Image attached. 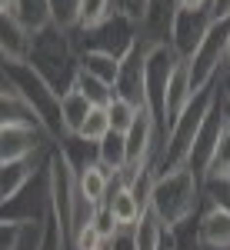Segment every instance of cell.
<instances>
[{
  "mask_svg": "<svg viewBox=\"0 0 230 250\" xmlns=\"http://www.w3.org/2000/svg\"><path fill=\"white\" fill-rule=\"evenodd\" d=\"M204 207V180L190 170V167H180L170 173H157L150 187V210L157 213V220L173 230L180 227L184 220L197 217Z\"/></svg>",
  "mask_w": 230,
  "mask_h": 250,
  "instance_id": "obj_1",
  "label": "cell"
},
{
  "mask_svg": "<svg viewBox=\"0 0 230 250\" xmlns=\"http://www.w3.org/2000/svg\"><path fill=\"white\" fill-rule=\"evenodd\" d=\"M40 77L47 80L60 97L77 87L80 77V54L74 47V34L60 30V27H47L43 34H34V50L27 60Z\"/></svg>",
  "mask_w": 230,
  "mask_h": 250,
  "instance_id": "obj_2",
  "label": "cell"
},
{
  "mask_svg": "<svg viewBox=\"0 0 230 250\" xmlns=\"http://www.w3.org/2000/svg\"><path fill=\"white\" fill-rule=\"evenodd\" d=\"M217 100H220V87L217 83L193 97V104L180 114V120L170 127V134H167L164 147H160L157 173H170V170H180V167L190 164V150L197 144V134H200V127H204V120H207V114L213 110Z\"/></svg>",
  "mask_w": 230,
  "mask_h": 250,
  "instance_id": "obj_3",
  "label": "cell"
},
{
  "mask_svg": "<svg viewBox=\"0 0 230 250\" xmlns=\"http://www.w3.org/2000/svg\"><path fill=\"white\" fill-rule=\"evenodd\" d=\"M3 77L14 80V87L37 107V114L43 117V124H47V130H50V137H54V144L60 147V144L67 140L63 114H60V94L40 77L30 63H3Z\"/></svg>",
  "mask_w": 230,
  "mask_h": 250,
  "instance_id": "obj_4",
  "label": "cell"
},
{
  "mask_svg": "<svg viewBox=\"0 0 230 250\" xmlns=\"http://www.w3.org/2000/svg\"><path fill=\"white\" fill-rule=\"evenodd\" d=\"M70 34H74L77 54L94 50V54H107V57L124 60L140 43V23L124 17V14H114L107 23H100L97 30H87V34L84 30H70Z\"/></svg>",
  "mask_w": 230,
  "mask_h": 250,
  "instance_id": "obj_5",
  "label": "cell"
},
{
  "mask_svg": "<svg viewBox=\"0 0 230 250\" xmlns=\"http://www.w3.org/2000/svg\"><path fill=\"white\" fill-rule=\"evenodd\" d=\"M227 40H230V17H213V27L207 30L204 43L193 50L190 63V80H193V94L207 90L217 83V77L224 74L227 63Z\"/></svg>",
  "mask_w": 230,
  "mask_h": 250,
  "instance_id": "obj_6",
  "label": "cell"
},
{
  "mask_svg": "<svg viewBox=\"0 0 230 250\" xmlns=\"http://www.w3.org/2000/svg\"><path fill=\"white\" fill-rule=\"evenodd\" d=\"M0 127H34V130L50 134L47 124H43V117L37 114V107L14 87V80L3 77V74H0Z\"/></svg>",
  "mask_w": 230,
  "mask_h": 250,
  "instance_id": "obj_7",
  "label": "cell"
},
{
  "mask_svg": "<svg viewBox=\"0 0 230 250\" xmlns=\"http://www.w3.org/2000/svg\"><path fill=\"white\" fill-rule=\"evenodd\" d=\"M57 144L50 140V134H43V130H34V127H0V164L47 154Z\"/></svg>",
  "mask_w": 230,
  "mask_h": 250,
  "instance_id": "obj_8",
  "label": "cell"
},
{
  "mask_svg": "<svg viewBox=\"0 0 230 250\" xmlns=\"http://www.w3.org/2000/svg\"><path fill=\"white\" fill-rule=\"evenodd\" d=\"M180 14L177 0H147L144 17H140V40L150 47H164L173 43V23Z\"/></svg>",
  "mask_w": 230,
  "mask_h": 250,
  "instance_id": "obj_9",
  "label": "cell"
},
{
  "mask_svg": "<svg viewBox=\"0 0 230 250\" xmlns=\"http://www.w3.org/2000/svg\"><path fill=\"white\" fill-rule=\"evenodd\" d=\"M147 50H150V43L140 40L120 60V77H117V94L127 97L137 107H147Z\"/></svg>",
  "mask_w": 230,
  "mask_h": 250,
  "instance_id": "obj_10",
  "label": "cell"
},
{
  "mask_svg": "<svg viewBox=\"0 0 230 250\" xmlns=\"http://www.w3.org/2000/svg\"><path fill=\"white\" fill-rule=\"evenodd\" d=\"M47 160H50V150L37 157H23V160H10V164H0V200L10 204L17 200L23 187H30L40 173L47 170Z\"/></svg>",
  "mask_w": 230,
  "mask_h": 250,
  "instance_id": "obj_11",
  "label": "cell"
},
{
  "mask_svg": "<svg viewBox=\"0 0 230 250\" xmlns=\"http://www.w3.org/2000/svg\"><path fill=\"white\" fill-rule=\"evenodd\" d=\"M147 207H150V204H147V200H144V197H140L124 177H114V190H110V197H107L104 210L114 217V224L120 227V230H124V233L134 230Z\"/></svg>",
  "mask_w": 230,
  "mask_h": 250,
  "instance_id": "obj_12",
  "label": "cell"
},
{
  "mask_svg": "<svg viewBox=\"0 0 230 250\" xmlns=\"http://www.w3.org/2000/svg\"><path fill=\"white\" fill-rule=\"evenodd\" d=\"M224 124H227V117H224V107H220V100L213 104V110L207 114L204 120V127H200V134H197V144H193L190 150V167L200 180L207 177L210 170V160H213V150H217V144H220V134H224Z\"/></svg>",
  "mask_w": 230,
  "mask_h": 250,
  "instance_id": "obj_13",
  "label": "cell"
},
{
  "mask_svg": "<svg viewBox=\"0 0 230 250\" xmlns=\"http://www.w3.org/2000/svg\"><path fill=\"white\" fill-rule=\"evenodd\" d=\"M210 27H213L210 10H180L177 14V23H173V50L184 60H190L193 50L204 43Z\"/></svg>",
  "mask_w": 230,
  "mask_h": 250,
  "instance_id": "obj_14",
  "label": "cell"
},
{
  "mask_svg": "<svg viewBox=\"0 0 230 250\" xmlns=\"http://www.w3.org/2000/svg\"><path fill=\"white\" fill-rule=\"evenodd\" d=\"M77 190L80 197L87 200V204H94V207H104L107 204V197L114 190V173L104 170L100 164L94 160H87L84 167H77Z\"/></svg>",
  "mask_w": 230,
  "mask_h": 250,
  "instance_id": "obj_15",
  "label": "cell"
},
{
  "mask_svg": "<svg viewBox=\"0 0 230 250\" xmlns=\"http://www.w3.org/2000/svg\"><path fill=\"white\" fill-rule=\"evenodd\" d=\"M0 50L3 63H27L34 50V34L17 17H0Z\"/></svg>",
  "mask_w": 230,
  "mask_h": 250,
  "instance_id": "obj_16",
  "label": "cell"
},
{
  "mask_svg": "<svg viewBox=\"0 0 230 250\" xmlns=\"http://www.w3.org/2000/svg\"><path fill=\"white\" fill-rule=\"evenodd\" d=\"M193 80H190V63L187 60H180L177 63V70H173L170 77V87H167V134H170V127L180 120V114L187 110L193 104Z\"/></svg>",
  "mask_w": 230,
  "mask_h": 250,
  "instance_id": "obj_17",
  "label": "cell"
},
{
  "mask_svg": "<svg viewBox=\"0 0 230 250\" xmlns=\"http://www.w3.org/2000/svg\"><path fill=\"white\" fill-rule=\"evenodd\" d=\"M200 240L207 250H230V213L220 210V207H210L204 204L200 210Z\"/></svg>",
  "mask_w": 230,
  "mask_h": 250,
  "instance_id": "obj_18",
  "label": "cell"
},
{
  "mask_svg": "<svg viewBox=\"0 0 230 250\" xmlns=\"http://www.w3.org/2000/svg\"><path fill=\"white\" fill-rule=\"evenodd\" d=\"M94 150H97V164H100L104 170H110L114 177H124V173L130 170V157H127V134L110 130V134L104 137Z\"/></svg>",
  "mask_w": 230,
  "mask_h": 250,
  "instance_id": "obj_19",
  "label": "cell"
},
{
  "mask_svg": "<svg viewBox=\"0 0 230 250\" xmlns=\"http://www.w3.org/2000/svg\"><path fill=\"white\" fill-rule=\"evenodd\" d=\"M94 107H97V104L84 94L80 87H74V90H67V94L60 97V114H63V130H67V137H77V134H80L84 120L90 117V110H94Z\"/></svg>",
  "mask_w": 230,
  "mask_h": 250,
  "instance_id": "obj_20",
  "label": "cell"
},
{
  "mask_svg": "<svg viewBox=\"0 0 230 250\" xmlns=\"http://www.w3.org/2000/svg\"><path fill=\"white\" fill-rule=\"evenodd\" d=\"M164 237H167V227L157 220V213L147 207L140 224L130 230V240H134V250H160L164 247Z\"/></svg>",
  "mask_w": 230,
  "mask_h": 250,
  "instance_id": "obj_21",
  "label": "cell"
},
{
  "mask_svg": "<svg viewBox=\"0 0 230 250\" xmlns=\"http://www.w3.org/2000/svg\"><path fill=\"white\" fill-rule=\"evenodd\" d=\"M17 20L30 34H43L47 27H54V7L50 0H20Z\"/></svg>",
  "mask_w": 230,
  "mask_h": 250,
  "instance_id": "obj_22",
  "label": "cell"
},
{
  "mask_svg": "<svg viewBox=\"0 0 230 250\" xmlns=\"http://www.w3.org/2000/svg\"><path fill=\"white\" fill-rule=\"evenodd\" d=\"M80 70H87L90 77L104 80V83H110V87L117 90V77H120V60H117V57L87 50V54H80Z\"/></svg>",
  "mask_w": 230,
  "mask_h": 250,
  "instance_id": "obj_23",
  "label": "cell"
},
{
  "mask_svg": "<svg viewBox=\"0 0 230 250\" xmlns=\"http://www.w3.org/2000/svg\"><path fill=\"white\" fill-rule=\"evenodd\" d=\"M117 14L114 0H80V10H77V30H97L100 23H107V20Z\"/></svg>",
  "mask_w": 230,
  "mask_h": 250,
  "instance_id": "obj_24",
  "label": "cell"
},
{
  "mask_svg": "<svg viewBox=\"0 0 230 250\" xmlns=\"http://www.w3.org/2000/svg\"><path fill=\"white\" fill-rule=\"evenodd\" d=\"M110 130H114V127H110V114H107V107H94V110H90V117L84 120V127H80L77 140H84V144L97 147V144L110 134Z\"/></svg>",
  "mask_w": 230,
  "mask_h": 250,
  "instance_id": "obj_25",
  "label": "cell"
},
{
  "mask_svg": "<svg viewBox=\"0 0 230 250\" xmlns=\"http://www.w3.org/2000/svg\"><path fill=\"white\" fill-rule=\"evenodd\" d=\"M144 107H137V104H130L127 97H120L117 94L110 104H107V114H110V127H114L117 134H127L130 127H134V120L137 114H140Z\"/></svg>",
  "mask_w": 230,
  "mask_h": 250,
  "instance_id": "obj_26",
  "label": "cell"
},
{
  "mask_svg": "<svg viewBox=\"0 0 230 250\" xmlns=\"http://www.w3.org/2000/svg\"><path fill=\"white\" fill-rule=\"evenodd\" d=\"M197 217H200V213H197ZM197 217H190V220H184L180 227L167 230L173 250H204V240H200V220H197Z\"/></svg>",
  "mask_w": 230,
  "mask_h": 250,
  "instance_id": "obj_27",
  "label": "cell"
},
{
  "mask_svg": "<svg viewBox=\"0 0 230 250\" xmlns=\"http://www.w3.org/2000/svg\"><path fill=\"white\" fill-rule=\"evenodd\" d=\"M77 87H80L84 94L90 97V100H94L97 107H107V104H110V100H114V97H117V90H114V87H110V83H104V80L90 77L87 70H80V77H77Z\"/></svg>",
  "mask_w": 230,
  "mask_h": 250,
  "instance_id": "obj_28",
  "label": "cell"
},
{
  "mask_svg": "<svg viewBox=\"0 0 230 250\" xmlns=\"http://www.w3.org/2000/svg\"><path fill=\"white\" fill-rule=\"evenodd\" d=\"M204 204L230 213V177H207L204 180Z\"/></svg>",
  "mask_w": 230,
  "mask_h": 250,
  "instance_id": "obj_29",
  "label": "cell"
},
{
  "mask_svg": "<svg viewBox=\"0 0 230 250\" xmlns=\"http://www.w3.org/2000/svg\"><path fill=\"white\" fill-rule=\"evenodd\" d=\"M207 177H230V120L224 124V134H220V144H217V150H213ZM207 177H204V180H207Z\"/></svg>",
  "mask_w": 230,
  "mask_h": 250,
  "instance_id": "obj_30",
  "label": "cell"
},
{
  "mask_svg": "<svg viewBox=\"0 0 230 250\" xmlns=\"http://www.w3.org/2000/svg\"><path fill=\"white\" fill-rule=\"evenodd\" d=\"M43 233H47V220H30V224H20V237L14 250H40L43 247Z\"/></svg>",
  "mask_w": 230,
  "mask_h": 250,
  "instance_id": "obj_31",
  "label": "cell"
},
{
  "mask_svg": "<svg viewBox=\"0 0 230 250\" xmlns=\"http://www.w3.org/2000/svg\"><path fill=\"white\" fill-rule=\"evenodd\" d=\"M50 7H54V27H60V30H77L80 0H50Z\"/></svg>",
  "mask_w": 230,
  "mask_h": 250,
  "instance_id": "obj_32",
  "label": "cell"
},
{
  "mask_svg": "<svg viewBox=\"0 0 230 250\" xmlns=\"http://www.w3.org/2000/svg\"><path fill=\"white\" fill-rule=\"evenodd\" d=\"M117 14H124V17H130L140 23V17H144V7H147V0H114Z\"/></svg>",
  "mask_w": 230,
  "mask_h": 250,
  "instance_id": "obj_33",
  "label": "cell"
},
{
  "mask_svg": "<svg viewBox=\"0 0 230 250\" xmlns=\"http://www.w3.org/2000/svg\"><path fill=\"white\" fill-rule=\"evenodd\" d=\"M180 3V10H210L213 0H177Z\"/></svg>",
  "mask_w": 230,
  "mask_h": 250,
  "instance_id": "obj_34",
  "label": "cell"
},
{
  "mask_svg": "<svg viewBox=\"0 0 230 250\" xmlns=\"http://www.w3.org/2000/svg\"><path fill=\"white\" fill-rule=\"evenodd\" d=\"M217 87H220V100H230V70L217 77Z\"/></svg>",
  "mask_w": 230,
  "mask_h": 250,
  "instance_id": "obj_35",
  "label": "cell"
},
{
  "mask_svg": "<svg viewBox=\"0 0 230 250\" xmlns=\"http://www.w3.org/2000/svg\"><path fill=\"white\" fill-rule=\"evenodd\" d=\"M110 250H134V240H130V233H120L114 244H110Z\"/></svg>",
  "mask_w": 230,
  "mask_h": 250,
  "instance_id": "obj_36",
  "label": "cell"
},
{
  "mask_svg": "<svg viewBox=\"0 0 230 250\" xmlns=\"http://www.w3.org/2000/svg\"><path fill=\"white\" fill-rule=\"evenodd\" d=\"M220 107H224V117L230 120V100H220Z\"/></svg>",
  "mask_w": 230,
  "mask_h": 250,
  "instance_id": "obj_37",
  "label": "cell"
},
{
  "mask_svg": "<svg viewBox=\"0 0 230 250\" xmlns=\"http://www.w3.org/2000/svg\"><path fill=\"white\" fill-rule=\"evenodd\" d=\"M224 70H230V40H227V63H224Z\"/></svg>",
  "mask_w": 230,
  "mask_h": 250,
  "instance_id": "obj_38",
  "label": "cell"
},
{
  "mask_svg": "<svg viewBox=\"0 0 230 250\" xmlns=\"http://www.w3.org/2000/svg\"><path fill=\"white\" fill-rule=\"evenodd\" d=\"M160 250H173L170 247V237H164V247H160Z\"/></svg>",
  "mask_w": 230,
  "mask_h": 250,
  "instance_id": "obj_39",
  "label": "cell"
},
{
  "mask_svg": "<svg viewBox=\"0 0 230 250\" xmlns=\"http://www.w3.org/2000/svg\"><path fill=\"white\" fill-rule=\"evenodd\" d=\"M97 250H110V247H97Z\"/></svg>",
  "mask_w": 230,
  "mask_h": 250,
  "instance_id": "obj_40",
  "label": "cell"
}]
</instances>
